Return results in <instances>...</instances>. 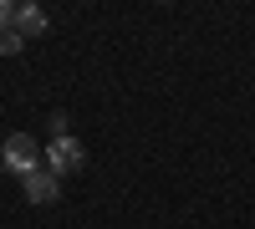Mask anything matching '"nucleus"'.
Segmentation results:
<instances>
[{
	"instance_id": "obj_1",
	"label": "nucleus",
	"mask_w": 255,
	"mask_h": 229,
	"mask_svg": "<svg viewBox=\"0 0 255 229\" xmlns=\"http://www.w3.org/2000/svg\"><path fill=\"white\" fill-rule=\"evenodd\" d=\"M0 158H5V168H10V173L26 178V173H36V168H41V158H46V153L36 148V138L10 133V138H5V148H0Z\"/></svg>"
},
{
	"instance_id": "obj_2",
	"label": "nucleus",
	"mask_w": 255,
	"mask_h": 229,
	"mask_svg": "<svg viewBox=\"0 0 255 229\" xmlns=\"http://www.w3.org/2000/svg\"><path fill=\"white\" fill-rule=\"evenodd\" d=\"M41 163H46L56 178H61V173H82V163H87V148H82L77 138H51V143H46V158H41Z\"/></svg>"
},
{
	"instance_id": "obj_3",
	"label": "nucleus",
	"mask_w": 255,
	"mask_h": 229,
	"mask_svg": "<svg viewBox=\"0 0 255 229\" xmlns=\"http://www.w3.org/2000/svg\"><path fill=\"white\" fill-rule=\"evenodd\" d=\"M20 183H26V199H31V204H56V194H61V178L46 168V163H41L36 173H26Z\"/></svg>"
},
{
	"instance_id": "obj_4",
	"label": "nucleus",
	"mask_w": 255,
	"mask_h": 229,
	"mask_svg": "<svg viewBox=\"0 0 255 229\" xmlns=\"http://www.w3.org/2000/svg\"><path fill=\"white\" fill-rule=\"evenodd\" d=\"M10 26H15L20 36H41V31H46V10H41V5H15V20H10Z\"/></svg>"
},
{
	"instance_id": "obj_5",
	"label": "nucleus",
	"mask_w": 255,
	"mask_h": 229,
	"mask_svg": "<svg viewBox=\"0 0 255 229\" xmlns=\"http://www.w3.org/2000/svg\"><path fill=\"white\" fill-rule=\"evenodd\" d=\"M20 46H26V36H20L15 26H0V51H5V56H15Z\"/></svg>"
},
{
	"instance_id": "obj_6",
	"label": "nucleus",
	"mask_w": 255,
	"mask_h": 229,
	"mask_svg": "<svg viewBox=\"0 0 255 229\" xmlns=\"http://www.w3.org/2000/svg\"><path fill=\"white\" fill-rule=\"evenodd\" d=\"M10 20H15V5H10V0H0V26H10Z\"/></svg>"
}]
</instances>
